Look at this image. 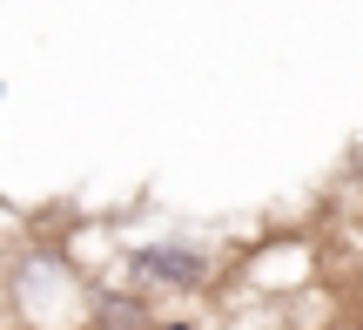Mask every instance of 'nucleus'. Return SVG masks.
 Returning <instances> with one entry per match:
<instances>
[{"label":"nucleus","mask_w":363,"mask_h":330,"mask_svg":"<svg viewBox=\"0 0 363 330\" xmlns=\"http://www.w3.org/2000/svg\"><path fill=\"white\" fill-rule=\"evenodd\" d=\"M88 330H155V304L128 283H94L88 290Z\"/></svg>","instance_id":"obj_3"},{"label":"nucleus","mask_w":363,"mask_h":330,"mask_svg":"<svg viewBox=\"0 0 363 330\" xmlns=\"http://www.w3.org/2000/svg\"><path fill=\"white\" fill-rule=\"evenodd\" d=\"M121 263H128V290H142L148 304L155 297H208L222 277V256L202 250V243H182V236L135 243V250H121Z\"/></svg>","instance_id":"obj_2"},{"label":"nucleus","mask_w":363,"mask_h":330,"mask_svg":"<svg viewBox=\"0 0 363 330\" xmlns=\"http://www.w3.org/2000/svg\"><path fill=\"white\" fill-rule=\"evenodd\" d=\"M88 290L94 283L61 250H21L7 270V304L21 330H88Z\"/></svg>","instance_id":"obj_1"},{"label":"nucleus","mask_w":363,"mask_h":330,"mask_svg":"<svg viewBox=\"0 0 363 330\" xmlns=\"http://www.w3.org/2000/svg\"><path fill=\"white\" fill-rule=\"evenodd\" d=\"M155 330H208L202 317H182V310H155Z\"/></svg>","instance_id":"obj_4"},{"label":"nucleus","mask_w":363,"mask_h":330,"mask_svg":"<svg viewBox=\"0 0 363 330\" xmlns=\"http://www.w3.org/2000/svg\"><path fill=\"white\" fill-rule=\"evenodd\" d=\"M323 330H363V317H337V324H323Z\"/></svg>","instance_id":"obj_5"}]
</instances>
